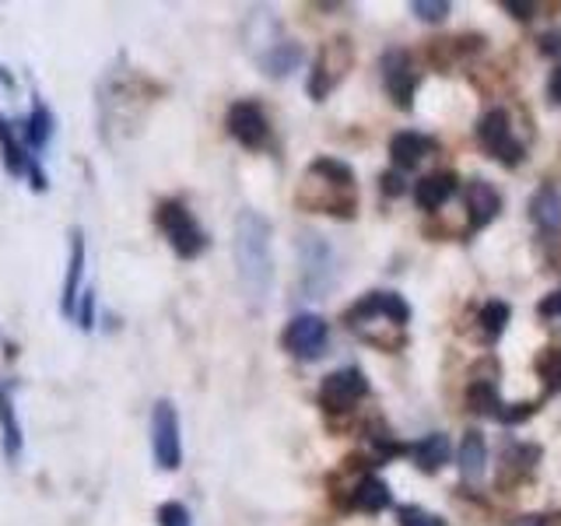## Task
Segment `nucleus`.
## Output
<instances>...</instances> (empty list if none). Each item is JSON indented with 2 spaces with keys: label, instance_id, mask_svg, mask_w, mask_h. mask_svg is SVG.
<instances>
[{
  "label": "nucleus",
  "instance_id": "obj_2",
  "mask_svg": "<svg viewBox=\"0 0 561 526\" xmlns=\"http://www.w3.org/2000/svg\"><path fill=\"white\" fill-rule=\"evenodd\" d=\"M298 204L309 210H320L330 218H355V169L341 158L320 155L316 162H309L302 186H298Z\"/></svg>",
  "mask_w": 561,
  "mask_h": 526
},
{
  "label": "nucleus",
  "instance_id": "obj_16",
  "mask_svg": "<svg viewBox=\"0 0 561 526\" xmlns=\"http://www.w3.org/2000/svg\"><path fill=\"white\" fill-rule=\"evenodd\" d=\"M18 130H22V140H25L28 155L32 158H43V151L49 148L53 134H57V116H53V110H49L43 99H35L28 116L22 119V127H18Z\"/></svg>",
  "mask_w": 561,
  "mask_h": 526
},
{
  "label": "nucleus",
  "instance_id": "obj_1",
  "mask_svg": "<svg viewBox=\"0 0 561 526\" xmlns=\"http://www.w3.org/2000/svg\"><path fill=\"white\" fill-rule=\"evenodd\" d=\"M236 267L242 291L263 302L274 288V253H271V221L256 210H242L236 218Z\"/></svg>",
  "mask_w": 561,
  "mask_h": 526
},
{
  "label": "nucleus",
  "instance_id": "obj_14",
  "mask_svg": "<svg viewBox=\"0 0 561 526\" xmlns=\"http://www.w3.org/2000/svg\"><path fill=\"white\" fill-rule=\"evenodd\" d=\"M14 390H18L14 379H0V449H4L8 464L22 460V449H25V428L14 408Z\"/></svg>",
  "mask_w": 561,
  "mask_h": 526
},
{
  "label": "nucleus",
  "instance_id": "obj_9",
  "mask_svg": "<svg viewBox=\"0 0 561 526\" xmlns=\"http://www.w3.org/2000/svg\"><path fill=\"white\" fill-rule=\"evenodd\" d=\"M225 130L232 134V140H239L245 151H263V148L271 145L267 113H263V105L253 102V99H239V102L228 105Z\"/></svg>",
  "mask_w": 561,
  "mask_h": 526
},
{
  "label": "nucleus",
  "instance_id": "obj_10",
  "mask_svg": "<svg viewBox=\"0 0 561 526\" xmlns=\"http://www.w3.org/2000/svg\"><path fill=\"white\" fill-rule=\"evenodd\" d=\"M478 140H481V148L505 169H516L523 162V145L513 137V119H508L505 110H488L478 119Z\"/></svg>",
  "mask_w": 561,
  "mask_h": 526
},
{
  "label": "nucleus",
  "instance_id": "obj_5",
  "mask_svg": "<svg viewBox=\"0 0 561 526\" xmlns=\"http://www.w3.org/2000/svg\"><path fill=\"white\" fill-rule=\"evenodd\" d=\"M0 165H4L11 180H28L35 193H46L49 175H46L43 162L28 155L22 130H18L4 113H0Z\"/></svg>",
  "mask_w": 561,
  "mask_h": 526
},
{
  "label": "nucleus",
  "instance_id": "obj_12",
  "mask_svg": "<svg viewBox=\"0 0 561 526\" xmlns=\"http://www.w3.org/2000/svg\"><path fill=\"white\" fill-rule=\"evenodd\" d=\"M327 338H330V330H327V323L320 320V316L302 312L285 327V333H280V347H285L288 355H295V358L312 362V358L323 355Z\"/></svg>",
  "mask_w": 561,
  "mask_h": 526
},
{
  "label": "nucleus",
  "instance_id": "obj_30",
  "mask_svg": "<svg viewBox=\"0 0 561 526\" xmlns=\"http://www.w3.org/2000/svg\"><path fill=\"white\" fill-rule=\"evenodd\" d=\"M154 519H158V526H193L190 508L183 502H162V505H158Z\"/></svg>",
  "mask_w": 561,
  "mask_h": 526
},
{
  "label": "nucleus",
  "instance_id": "obj_23",
  "mask_svg": "<svg viewBox=\"0 0 561 526\" xmlns=\"http://www.w3.org/2000/svg\"><path fill=\"white\" fill-rule=\"evenodd\" d=\"M484 470H488V446H484V435L481 432H467L463 443H460V473L467 484H478L484 481Z\"/></svg>",
  "mask_w": 561,
  "mask_h": 526
},
{
  "label": "nucleus",
  "instance_id": "obj_24",
  "mask_svg": "<svg viewBox=\"0 0 561 526\" xmlns=\"http://www.w3.org/2000/svg\"><path fill=\"white\" fill-rule=\"evenodd\" d=\"M256 64L267 78H285L298 64H302V46H298L295 39H285V43H277L274 49L263 53Z\"/></svg>",
  "mask_w": 561,
  "mask_h": 526
},
{
  "label": "nucleus",
  "instance_id": "obj_27",
  "mask_svg": "<svg viewBox=\"0 0 561 526\" xmlns=\"http://www.w3.org/2000/svg\"><path fill=\"white\" fill-rule=\"evenodd\" d=\"M534 373L543 379V390L548 393H561V347H540L534 358Z\"/></svg>",
  "mask_w": 561,
  "mask_h": 526
},
{
  "label": "nucleus",
  "instance_id": "obj_38",
  "mask_svg": "<svg viewBox=\"0 0 561 526\" xmlns=\"http://www.w3.org/2000/svg\"><path fill=\"white\" fill-rule=\"evenodd\" d=\"M548 99H551L554 105H561V67H554V70H551V81H548Z\"/></svg>",
  "mask_w": 561,
  "mask_h": 526
},
{
  "label": "nucleus",
  "instance_id": "obj_11",
  "mask_svg": "<svg viewBox=\"0 0 561 526\" xmlns=\"http://www.w3.org/2000/svg\"><path fill=\"white\" fill-rule=\"evenodd\" d=\"M368 397V379L362 368H337L320 382V408L327 414H347L358 400Z\"/></svg>",
  "mask_w": 561,
  "mask_h": 526
},
{
  "label": "nucleus",
  "instance_id": "obj_21",
  "mask_svg": "<svg viewBox=\"0 0 561 526\" xmlns=\"http://www.w3.org/2000/svg\"><path fill=\"white\" fill-rule=\"evenodd\" d=\"M411 456H414V464L417 470H425V473H438L446 464H449V456H453V443H449V435L443 432H432L425 438H417V443L411 446Z\"/></svg>",
  "mask_w": 561,
  "mask_h": 526
},
{
  "label": "nucleus",
  "instance_id": "obj_32",
  "mask_svg": "<svg viewBox=\"0 0 561 526\" xmlns=\"http://www.w3.org/2000/svg\"><path fill=\"white\" fill-rule=\"evenodd\" d=\"M75 323L88 333V330H95V291L92 288H84L81 298H78V309H75Z\"/></svg>",
  "mask_w": 561,
  "mask_h": 526
},
{
  "label": "nucleus",
  "instance_id": "obj_22",
  "mask_svg": "<svg viewBox=\"0 0 561 526\" xmlns=\"http://www.w3.org/2000/svg\"><path fill=\"white\" fill-rule=\"evenodd\" d=\"M530 221L540 228V232H558L561 228V197L551 183H543L530 197Z\"/></svg>",
  "mask_w": 561,
  "mask_h": 526
},
{
  "label": "nucleus",
  "instance_id": "obj_36",
  "mask_svg": "<svg viewBox=\"0 0 561 526\" xmlns=\"http://www.w3.org/2000/svg\"><path fill=\"white\" fill-rule=\"evenodd\" d=\"M379 190L386 193V197H400V193H403V175H400L397 169L382 172V175H379Z\"/></svg>",
  "mask_w": 561,
  "mask_h": 526
},
{
  "label": "nucleus",
  "instance_id": "obj_8",
  "mask_svg": "<svg viewBox=\"0 0 561 526\" xmlns=\"http://www.w3.org/2000/svg\"><path fill=\"white\" fill-rule=\"evenodd\" d=\"M408 320H411V306L403 302L397 291H368L344 312V323L351 330H358V333H362L365 323H386L393 330H403V327H408Z\"/></svg>",
  "mask_w": 561,
  "mask_h": 526
},
{
  "label": "nucleus",
  "instance_id": "obj_40",
  "mask_svg": "<svg viewBox=\"0 0 561 526\" xmlns=\"http://www.w3.org/2000/svg\"><path fill=\"white\" fill-rule=\"evenodd\" d=\"M0 84H4L8 92H14V75H11V70H8L4 64H0Z\"/></svg>",
  "mask_w": 561,
  "mask_h": 526
},
{
  "label": "nucleus",
  "instance_id": "obj_19",
  "mask_svg": "<svg viewBox=\"0 0 561 526\" xmlns=\"http://www.w3.org/2000/svg\"><path fill=\"white\" fill-rule=\"evenodd\" d=\"M432 151H435V140L425 137V134H417V130H400V134L390 137V162H393L397 172L421 165V158L432 155Z\"/></svg>",
  "mask_w": 561,
  "mask_h": 526
},
{
  "label": "nucleus",
  "instance_id": "obj_39",
  "mask_svg": "<svg viewBox=\"0 0 561 526\" xmlns=\"http://www.w3.org/2000/svg\"><path fill=\"white\" fill-rule=\"evenodd\" d=\"M513 526H548V516H523Z\"/></svg>",
  "mask_w": 561,
  "mask_h": 526
},
{
  "label": "nucleus",
  "instance_id": "obj_18",
  "mask_svg": "<svg viewBox=\"0 0 561 526\" xmlns=\"http://www.w3.org/2000/svg\"><path fill=\"white\" fill-rule=\"evenodd\" d=\"M341 505L355 508V513H382V508L390 505V488H386L376 473H362V478L347 488Z\"/></svg>",
  "mask_w": 561,
  "mask_h": 526
},
{
  "label": "nucleus",
  "instance_id": "obj_25",
  "mask_svg": "<svg viewBox=\"0 0 561 526\" xmlns=\"http://www.w3.org/2000/svg\"><path fill=\"white\" fill-rule=\"evenodd\" d=\"M467 408L470 414H499L502 400H499V382L495 379H473L467 390Z\"/></svg>",
  "mask_w": 561,
  "mask_h": 526
},
{
  "label": "nucleus",
  "instance_id": "obj_17",
  "mask_svg": "<svg viewBox=\"0 0 561 526\" xmlns=\"http://www.w3.org/2000/svg\"><path fill=\"white\" fill-rule=\"evenodd\" d=\"M502 210V193L484 183V180H473L467 186V218H470V232H481L491 221L499 218Z\"/></svg>",
  "mask_w": 561,
  "mask_h": 526
},
{
  "label": "nucleus",
  "instance_id": "obj_20",
  "mask_svg": "<svg viewBox=\"0 0 561 526\" xmlns=\"http://www.w3.org/2000/svg\"><path fill=\"white\" fill-rule=\"evenodd\" d=\"M456 186H460L456 172H428L425 180H417V186H414V204L421 210H438L443 204H449Z\"/></svg>",
  "mask_w": 561,
  "mask_h": 526
},
{
  "label": "nucleus",
  "instance_id": "obj_26",
  "mask_svg": "<svg viewBox=\"0 0 561 526\" xmlns=\"http://www.w3.org/2000/svg\"><path fill=\"white\" fill-rule=\"evenodd\" d=\"M540 456H543V449L534 446V443H513V446H505V453H502V478H505L508 470H513V473H530L540 464Z\"/></svg>",
  "mask_w": 561,
  "mask_h": 526
},
{
  "label": "nucleus",
  "instance_id": "obj_33",
  "mask_svg": "<svg viewBox=\"0 0 561 526\" xmlns=\"http://www.w3.org/2000/svg\"><path fill=\"white\" fill-rule=\"evenodd\" d=\"M537 403H502V411L495 414L502 425H523L526 418H534Z\"/></svg>",
  "mask_w": 561,
  "mask_h": 526
},
{
  "label": "nucleus",
  "instance_id": "obj_37",
  "mask_svg": "<svg viewBox=\"0 0 561 526\" xmlns=\"http://www.w3.org/2000/svg\"><path fill=\"white\" fill-rule=\"evenodd\" d=\"M537 312L543 316V320H558V316H561V288L543 298V302L537 306Z\"/></svg>",
  "mask_w": 561,
  "mask_h": 526
},
{
  "label": "nucleus",
  "instance_id": "obj_15",
  "mask_svg": "<svg viewBox=\"0 0 561 526\" xmlns=\"http://www.w3.org/2000/svg\"><path fill=\"white\" fill-rule=\"evenodd\" d=\"M84 232L81 228H70V256H67V277H64V288H60V312L67 320H75V309H78V298L84 291Z\"/></svg>",
  "mask_w": 561,
  "mask_h": 526
},
{
  "label": "nucleus",
  "instance_id": "obj_31",
  "mask_svg": "<svg viewBox=\"0 0 561 526\" xmlns=\"http://www.w3.org/2000/svg\"><path fill=\"white\" fill-rule=\"evenodd\" d=\"M397 519H400V526H446L443 516L425 513V508H414V505L397 508Z\"/></svg>",
  "mask_w": 561,
  "mask_h": 526
},
{
  "label": "nucleus",
  "instance_id": "obj_35",
  "mask_svg": "<svg viewBox=\"0 0 561 526\" xmlns=\"http://www.w3.org/2000/svg\"><path fill=\"white\" fill-rule=\"evenodd\" d=\"M502 8H505L508 14H516L519 22H530V18L540 11V4H534V0H505Z\"/></svg>",
  "mask_w": 561,
  "mask_h": 526
},
{
  "label": "nucleus",
  "instance_id": "obj_13",
  "mask_svg": "<svg viewBox=\"0 0 561 526\" xmlns=\"http://www.w3.org/2000/svg\"><path fill=\"white\" fill-rule=\"evenodd\" d=\"M382 84H386V95L393 99L397 110H411L414 92H417V75L411 67V57L403 49H390L382 57Z\"/></svg>",
  "mask_w": 561,
  "mask_h": 526
},
{
  "label": "nucleus",
  "instance_id": "obj_3",
  "mask_svg": "<svg viewBox=\"0 0 561 526\" xmlns=\"http://www.w3.org/2000/svg\"><path fill=\"white\" fill-rule=\"evenodd\" d=\"M154 225L158 232L165 236V242L172 245V253L180 260H197L207 250V232L193 218V210L183 201H162L154 207Z\"/></svg>",
  "mask_w": 561,
  "mask_h": 526
},
{
  "label": "nucleus",
  "instance_id": "obj_4",
  "mask_svg": "<svg viewBox=\"0 0 561 526\" xmlns=\"http://www.w3.org/2000/svg\"><path fill=\"white\" fill-rule=\"evenodd\" d=\"M351 64H355V46H351V39H344V35H337V39H330L320 46V53H316V64L309 70V84L306 92L312 102H323L333 88H337L344 78Z\"/></svg>",
  "mask_w": 561,
  "mask_h": 526
},
{
  "label": "nucleus",
  "instance_id": "obj_6",
  "mask_svg": "<svg viewBox=\"0 0 561 526\" xmlns=\"http://www.w3.org/2000/svg\"><path fill=\"white\" fill-rule=\"evenodd\" d=\"M298 260H302V288L309 298H327V291L337 281V260L333 250L323 242V236L302 232L298 239Z\"/></svg>",
  "mask_w": 561,
  "mask_h": 526
},
{
  "label": "nucleus",
  "instance_id": "obj_28",
  "mask_svg": "<svg viewBox=\"0 0 561 526\" xmlns=\"http://www.w3.org/2000/svg\"><path fill=\"white\" fill-rule=\"evenodd\" d=\"M508 323V306L505 302H484V309L478 312V333L484 344H495Z\"/></svg>",
  "mask_w": 561,
  "mask_h": 526
},
{
  "label": "nucleus",
  "instance_id": "obj_29",
  "mask_svg": "<svg viewBox=\"0 0 561 526\" xmlns=\"http://www.w3.org/2000/svg\"><path fill=\"white\" fill-rule=\"evenodd\" d=\"M411 11L421 18V22H432V25H438V22H446V18H449L453 4H446V0H414Z\"/></svg>",
  "mask_w": 561,
  "mask_h": 526
},
{
  "label": "nucleus",
  "instance_id": "obj_7",
  "mask_svg": "<svg viewBox=\"0 0 561 526\" xmlns=\"http://www.w3.org/2000/svg\"><path fill=\"white\" fill-rule=\"evenodd\" d=\"M151 456L158 470H180L183 464L180 411L172 400H158L151 408Z\"/></svg>",
  "mask_w": 561,
  "mask_h": 526
},
{
  "label": "nucleus",
  "instance_id": "obj_34",
  "mask_svg": "<svg viewBox=\"0 0 561 526\" xmlns=\"http://www.w3.org/2000/svg\"><path fill=\"white\" fill-rule=\"evenodd\" d=\"M537 53L540 57H561V32L558 28H548V32H540L537 35Z\"/></svg>",
  "mask_w": 561,
  "mask_h": 526
}]
</instances>
